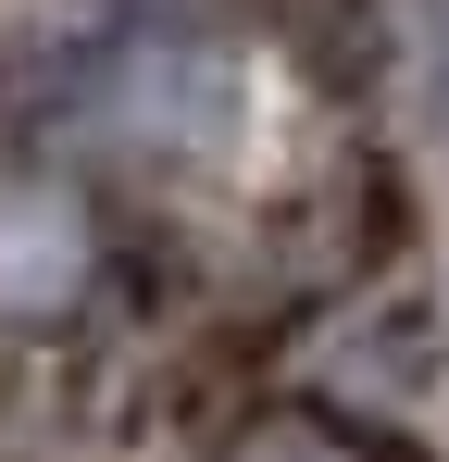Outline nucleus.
Masks as SVG:
<instances>
[{"mask_svg":"<svg viewBox=\"0 0 449 462\" xmlns=\"http://www.w3.org/2000/svg\"><path fill=\"white\" fill-rule=\"evenodd\" d=\"M224 462H399V450L362 438V425H337V412H250L224 438Z\"/></svg>","mask_w":449,"mask_h":462,"instance_id":"f257e3e1","label":"nucleus"}]
</instances>
